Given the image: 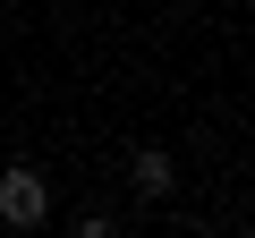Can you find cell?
Segmentation results:
<instances>
[{"label":"cell","instance_id":"cell-1","mask_svg":"<svg viewBox=\"0 0 255 238\" xmlns=\"http://www.w3.org/2000/svg\"><path fill=\"white\" fill-rule=\"evenodd\" d=\"M0 221H9V230H43L51 221V179L34 162H9V170H0Z\"/></svg>","mask_w":255,"mask_h":238},{"label":"cell","instance_id":"cell-2","mask_svg":"<svg viewBox=\"0 0 255 238\" xmlns=\"http://www.w3.org/2000/svg\"><path fill=\"white\" fill-rule=\"evenodd\" d=\"M128 187H136L145 204H170V187H179V162H170V145H136V153H128Z\"/></svg>","mask_w":255,"mask_h":238}]
</instances>
